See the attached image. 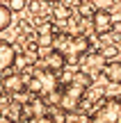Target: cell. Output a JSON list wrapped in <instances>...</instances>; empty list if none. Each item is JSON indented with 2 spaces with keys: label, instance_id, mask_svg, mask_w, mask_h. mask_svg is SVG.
<instances>
[{
  "label": "cell",
  "instance_id": "obj_1",
  "mask_svg": "<svg viewBox=\"0 0 121 123\" xmlns=\"http://www.w3.org/2000/svg\"><path fill=\"white\" fill-rule=\"evenodd\" d=\"M96 123H121V100L119 98H103L91 114Z\"/></svg>",
  "mask_w": 121,
  "mask_h": 123
},
{
  "label": "cell",
  "instance_id": "obj_2",
  "mask_svg": "<svg viewBox=\"0 0 121 123\" xmlns=\"http://www.w3.org/2000/svg\"><path fill=\"white\" fill-rule=\"evenodd\" d=\"M78 62H80V71L87 73L89 78L101 75L103 73V66H105V59H103V55H101V50H87Z\"/></svg>",
  "mask_w": 121,
  "mask_h": 123
},
{
  "label": "cell",
  "instance_id": "obj_3",
  "mask_svg": "<svg viewBox=\"0 0 121 123\" xmlns=\"http://www.w3.org/2000/svg\"><path fill=\"white\" fill-rule=\"evenodd\" d=\"M87 50H91V39L89 37H71V39H69V48H66V53H64L66 64H78V59H80Z\"/></svg>",
  "mask_w": 121,
  "mask_h": 123
},
{
  "label": "cell",
  "instance_id": "obj_4",
  "mask_svg": "<svg viewBox=\"0 0 121 123\" xmlns=\"http://www.w3.org/2000/svg\"><path fill=\"white\" fill-rule=\"evenodd\" d=\"M91 30L94 34L103 37V34H110V30H114V18L108 9H96L94 16H91Z\"/></svg>",
  "mask_w": 121,
  "mask_h": 123
},
{
  "label": "cell",
  "instance_id": "obj_5",
  "mask_svg": "<svg viewBox=\"0 0 121 123\" xmlns=\"http://www.w3.org/2000/svg\"><path fill=\"white\" fill-rule=\"evenodd\" d=\"M2 73H7V75H0V84H2V91L7 93V96H14V93H18V91H25V80H23L21 73H14L12 68L2 71Z\"/></svg>",
  "mask_w": 121,
  "mask_h": 123
},
{
  "label": "cell",
  "instance_id": "obj_6",
  "mask_svg": "<svg viewBox=\"0 0 121 123\" xmlns=\"http://www.w3.org/2000/svg\"><path fill=\"white\" fill-rule=\"evenodd\" d=\"M64 68H66V57H64V53L57 50V48H53L46 55V71H50V73H62Z\"/></svg>",
  "mask_w": 121,
  "mask_h": 123
},
{
  "label": "cell",
  "instance_id": "obj_7",
  "mask_svg": "<svg viewBox=\"0 0 121 123\" xmlns=\"http://www.w3.org/2000/svg\"><path fill=\"white\" fill-rule=\"evenodd\" d=\"M14 57H16V48H14V43H9V41H0V73L12 68Z\"/></svg>",
  "mask_w": 121,
  "mask_h": 123
},
{
  "label": "cell",
  "instance_id": "obj_8",
  "mask_svg": "<svg viewBox=\"0 0 121 123\" xmlns=\"http://www.w3.org/2000/svg\"><path fill=\"white\" fill-rule=\"evenodd\" d=\"M103 75L108 82L112 84H121V59H112V62H105L103 66Z\"/></svg>",
  "mask_w": 121,
  "mask_h": 123
},
{
  "label": "cell",
  "instance_id": "obj_9",
  "mask_svg": "<svg viewBox=\"0 0 121 123\" xmlns=\"http://www.w3.org/2000/svg\"><path fill=\"white\" fill-rule=\"evenodd\" d=\"M76 12H78V16H80L82 21H87V18H91V16H94L96 7H94V2H91V0H78Z\"/></svg>",
  "mask_w": 121,
  "mask_h": 123
},
{
  "label": "cell",
  "instance_id": "obj_10",
  "mask_svg": "<svg viewBox=\"0 0 121 123\" xmlns=\"http://www.w3.org/2000/svg\"><path fill=\"white\" fill-rule=\"evenodd\" d=\"M53 16L57 18V21H66V18H71V7H66V5L59 0V2H55V7H53Z\"/></svg>",
  "mask_w": 121,
  "mask_h": 123
},
{
  "label": "cell",
  "instance_id": "obj_11",
  "mask_svg": "<svg viewBox=\"0 0 121 123\" xmlns=\"http://www.w3.org/2000/svg\"><path fill=\"white\" fill-rule=\"evenodd\" d=\"M9 25H12V12L7 5H0V32H5Z\"/></svg>",
  "mask_w": 121,
  "mask_h": 123
},
{
  "label": "cell",
  "instance_id": "obj_12",
  "mask_svg": "<svg viewBox=\"0 0 121 123\" xmlns=\"http://www.w3.org/2000/svg\"><path fill=\"white\" fill-rule=\"evenodd\" d=\"M46 114L50 116V121H53V123H69V114L64 110H59V107H53V110H48Z\"/></svg>",
  "mask_w": 121,
  "mask_h": 123
},
{
  "label": "cell",
  "instance_id": "obj_13",
  "mask_svg": "<svg viewBox=\"0 0 121 123\" xmlns=\"http://www.w3.org/2000/svg\"><path fill=\"white\" fill-rule=\"evenodd\" d=\"M101 55H103L105 62H108V59H117L119 57V48L114 43H105L103 48H101Z\"/></svg>",
  "mask_w": 121,
  "mask_h": 123
},
{
  "label": "cell",
  "instance_id": "obj_14",
  "mask_svg": "<svg viewBox=\"0 0 121 123\" xmlns=\"http://www.w3.org/2000/svg\"><path fill=\"white\" fill-rule=\"evenodd\" d=\"M55 41V32H39L37 37V46H53Z\"/></svg>",
  "mask_w": 121,
  "mask_h": 123
},
{
  "label": "cell",
  "instance_id": "obj_15",
  "mask_svg": "<svg viewBox=\"0 0 121 123\" xmlns=\"http://www.w3.org/2000/svg\"><path fill=\"white\" fill-rule=\"evenodd\" d=\"M7 7L9 12H23L27 7V0H7Z\"/></svg>",
  "mask_w": 121,
  "mask_h": 123
},
{
  "label": "cell",
  "instance_id": "obj_16",
  "mask_svg": "<svg viewBox=\"0 0 121 123\" xmlns=\"http://www.w3.org/2000/svg\"><path fill=\"white\" fill-rule=\"evenodd\" d=\"M25 123H53V121H50L48 114H41V116H30V119H25Z\"/></svg>",
  "mask_w": 121,
  "mask_h": 123
},
{
  "label": "cell",
  "instance_id": "obj_17",
  "mask_svg": "<svg viewBox=\"0 0 121 123\" xmlns=\"http://www.w3.org/2000/svg\"><path fill=\"white\" fill-rule=\"evenodd\" d=\"M108 39H110V43H114V46H119V43H121V32H119V30H110V34H108Z\"/></svg>",
  "mask_w": 121,
  "mask_h": 123
},
{
  "label": "cell",
  "instance_id": "obj_18",
  "mask_svg": "<svg viewBox=\"0 0 121 123\" xmlns=\"http://www.w3.org/2000/svg\"><path fill=\"white\" fill-rule=\"evenodd\" d=\"M71 123H89V116H87V114H78Z\"/></svg>",
  "mask_w": 121,
  "mask_h": 123
},
{
  "label": "cell",
  "instance_id": "obj_19",
  "mask_svg": "<svg viewBox=\"0 0 121 123\" xmlns=\"http://www.w3.org/2000/svg\"><path fill=\"white\" fill-rule=\"evenodd\" d=\"M0 123H18V121H14V119H9V116H2V114H0Z\"/></svg>",
  "mask_w": 121,
  "mask_h": 123
},
{
  "label": "cell",
  "instance_id": "obj_20",
  "mask_svg": "<svg viewBox=\"0 0 121 123\" xmlns=\"http://www.w3.org/2000/svg\"><path fill=\"white\" fill-rule=\"evenodd\" d=\"M44 2H59V0H44Z\"/></svg>",
  "mask_w": 121,
  "mask_h": 123
},
{
  "label": "cell",
  "instance_id": "obj_21",
  "mask_svg": "<svg viewBox=\"0 0 121 123\" xmlns=\"http://www.w3.org/2000/svg\"><path fill=\"white\" fill-rule=\"evenodd\" d=\"M89 123H96V121H94V119H91V116H89Z\"/></svg>",
  "mask_w": 121,
  "mask_h": 123
},
{
  "label": "cell",
  "instance_id": "obj_22",
  "mask_svg": "<svg viewBox=\"0 0 121 123\" xmlns=\"http://www.w3.org/2000/svg\"><path fill=\"white\" fill-rule=\"evenodd\" d=\"M0 75H2V73H0Z\"/></svg>",
  "mask_w": 121,
  "mask_h": 123
}]
</instances>
